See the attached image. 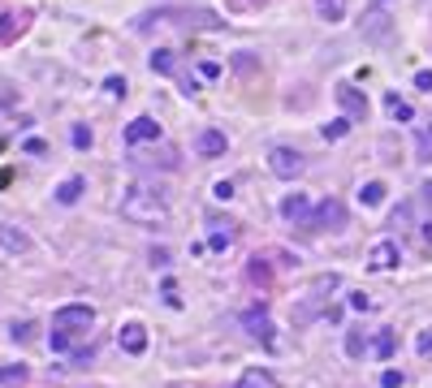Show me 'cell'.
I'll return each mask as SVG.
<instances>
[{"label": "cell", "instance_id": "obj_31", "mask_svg": "<svg viewBox=\"0 0 432 388\" xmlns=\"http://www.w3.org/2000/svg\"><path fill=\"white\" fill-rule=\"evenodd\" d=\"M69 341H74L69 332H53V336H48V345H53L57 354H65V350H69Z\"/></svg>", "mask_w": 432, "mask_h": 388}, {"label": "cell", "instance_id": "obj_15", "mask_svg": "<svg viewBox=\"0 0 432 388\" xmlns=\"http://www.w3.org/2000/svg\"><path fill=\"white\" fill-rule=\"evenodd\" d=\"M238 388H281L268 371H260V367H251V371H242V380H238Z\"/></svg>", "mask_w": 432, "mask_h": 388}, {"label": "cell", "instance_id": "obj_35", "mask_svg": "<svg viewBox=\"0 0 432 388\" xmlns=\"http://www.w3.org/2000/svg\"><path fill=\"white\" fill-rule=\"evenodd\" d=\"M212 194L225 203V199H234V186H230V181H216V186H212Z\"/></svg>", "mask_w": 432, "mask_h": 388}, {"label": "cell", "instance_id": "obj_30", "mask_svg": "<svg viewBox=\"0 0 432 388\" xmlns=\"http://www.w3.org/2000/svg\"><path fill=\"white\" fill-rule=\"evenodd\" d=\"M69 138H74V147L83 151V147H91V129H87V125H74V134H69Z\"/></svg>", "mask_w": 432, "mask_h": 388}, {"label": "cell", "instance_id": "obj_38", "mask_svg": "<svg viewBox=\"0 0 432 388\" xmlns=\"http://www.w3.org/2000/svg\"><path fill=\"white\" fill-rule=\"evenodd\" d=\"M415 87H419V91H432V69H419V73H415Z\"/></svg>", "mask_w": 432, "mask_h": 388}, {"label": "cell", "instance_id": "obj_16", "mask_svg": "<svg viewBox=\"0 0 432 388\" xmlns=\"http://www.w3.org/2000/svg\"><path fill=\"white\" fill-rule=\"evenodd\" d=\"M363 31H368L372 39H385V35H389V17H385V9H372L368 22H363Z\"/></svg>", "mask_w": 432, "mask_h": 388}, {"label": "cell", "instance_id": "obj_39", "mask_svg": "<svg viewBox=\"0 0 432 388\" xmlns=\"http://www.w3.org/2000/svg\"><path fill=\"white\" fill-rule=\"evenodd\" d=\"M27 151H31V155H43V151H48V143H43V138H27Z\"/></svg>", "mask_w": 432, "mask_h": 388}, {"label": "cell", "instance_id": "obj_2", "mask_svg": "<svg viewBox=\"0 0 432 388\" xmlns=\"http://www.w3.org/2000/svg\"><path fill=\"white\" fill-rule=\"evenodd\" d=\"M221 26V17L216 13H208V9H156V13H147V17H139V31H151V26Z\"/></svg>", "mask_w": 432, "mask_h": 388}, {"label": "cell", "instance_id": "obj_43", "mask_svg": "<svg viewBox=\"0 0 432 388\" xmlns=\"http://www.w3.org/2000/svg\"><path fill=\"white\" fill-rule=\"evenodd\" d=\"M380 5H385V0H380Z\"/></svg>", "mask_w": 432, "mask_h": 388}, {"label": "cell", "instance_id": "obj_4", "mask_svg": "<svg viewBox=\"0 0 432 388\" xmlns=\"http://www.w3.org/2000/svg\"><path fill=\"white\" fill-rule=\"evenodd\" d=\"M307 229H328V233L346 229V207H342L337 199H320V203L312 207V220H307Z\"/></svg>", "mask_w": 432, "mask_h": 388}, {"label": "cell", "instance_id": "obj_41", "mask_svg": "<svg viewBox=\"0 0 432 388\" xmlns=\"http://www.w3.org/2000/svg\"><path fill=\"white\" fill-rule=\"evenodd\" d=\"M424 199H428V203H432V181H428V186H424Z\"/></svg>", "mask_w": 432, "mask_h": 388}, {"label": "cell", "instance_id": "obj_3", "mask_svg": "<svg viewBox=\"0 0 432 388\" xmlns=\"http://www.w3.org/2000/svg\"><path fill=\"white\" fill-rule=\"evenodd\" d=\"M91 324H95V310L87 302H69L53 315V332H69V336H83Z\"/></svg>", "mask_w": 432, "mask_h": 388}, {"label": "cell", "instance_id": "obj_23", "mask_svg": "<svg viewBox=\"0 0 432 388\" xmlns=\"http://www.w3.org/2000/svg\"><path fill=\"white\" fill-rule=\"evenodd\" d=\"M18 31H22V22H18L13 13H0V43H9V39H18Z\"/></svg>", "mask_w": 432, "mask_h": 388}, {"label": "cell", "instance_id": "obj_13", "mask_svg": "<svg viewBox=\"0 0 432 388\" xmlns=\"http://www.w3.org/2000/svg\"><path fill=\"white\" fill-rule=\"evenodd\" d=\"M225 147H230V143H225L221 129H203V134L195 138V151H199V155H208V160H212V155H225Z\"/></svg>", "mask_w": 432, "mask_h": 388}, {"label": "cell", "instance_id": "obj_28", "mask_svg": "<svg viewBox=\"0 0 432 388\" xmlns=\"http://www.w3.org/2000/svg\"><path fill=\"white\" fill-rule=\"evenodd\" d=\"M393 229H411V203H402L398 212H393V220H389Z\"/></svg>", "mask_w": 432, "mask_h": 388}, {"label": "cell", "instance_id": "obj_21", "mask_svg": "<svg viewBox=\"0 0 432 388\" xmlns=\"http://www.w3.org/2000/svg\"><path fill=\"white\" fill-rule=\"evenodd\" d=\"M346 134H350V117H333V121L324 125V138H328V143H337V138H346Z\"/></svg>", "mask_w": 432, "mask_h": 388}, {"label": "cell", "instance_id": "obj_42", "mask_svg": "<svg viewBox=\"0 0 432 388\" xmlns=\"http://www.w3.org/2000/svg\"><path fill=\"white\" fill-rule=\"evenodd\" d=\"M0 375H5V367H0Z\"/></svg>", "mask_w": 432, "mask_h": 388}, {"label": "cell", "instance_id": "obj_40", "mask_svg": "<svg viewBox=\"0 0 432 388\" xmlns=\"http://www.w3.org/2000/svg\"><path fill=\"white\" fill-rule=\"evenodd\" d=\"M419 238H424V246H432V220H428V224H419Z\"/></svg>", "mask_w": 432, "mask_h": 388}, {"label": "cell", "instance_id": "obj_10", "mask_svg": "<svg viewBox=\"0 0 432 388\" xmlns=\"http://www.w3.org/2000/svg\"><path fill=\"white\" fill-rule=\"evenodd\" d=\"M281 216L307 229V220H312V199H307V194H286V199H281Z\"/></svg>", "mask_w": 432, "mask_h": 388}, {"label": "cell", "instance_id": "obj_5", "mask_svg": "<svg viewBox=\"0 0 432 388\" xmlns=\"http://www.w3.org/2000/svg\"><path fill=\"white\" fill-rule=\"evenodd\" d=\"M268 173L272 177H281V181H294L302 173V155L294 147H272L268 151Z\"/></svg>", "mask_w": 432, "mask_h": 388}, {"label": "cell", "instance_id": "obj_11", "mask_svg": "<svg viewBox=\"0 0 432 388\" xmlns=\"http://www.w3.org/2000/svg\"><path fill=\"white\" fill-rule=\"evenodd\" d=\"M117 345H121L125 354H134V358H139V354L147 350V328H143V324H125V328L117 332Z\"/></svg>", "mask_w": 432, "mask_h": 388}, {"label": "cell", "instance_id": "obj_6", "mask_svg": "<svg viewBox=\"0 0 432 388\" xmlns=\"http://www.w3.org/2000/svg\"><path fill=\"white\" fill-rule=\"evenodd\" d=\"M242 328L256 336V341H264L268 350L277 345V328H272V319H268V310L264 306H251V310H242Z\"/></svg>", "mask_w": 432, "mask_h": 388}, {"label": "cell", "instance_id": "obj_17", "mask_svg": "<svg viewBox=\"0 0 432 388\" xmlns=\"http://www.w3.org/2000/svg\"><path fill=\"white\" fill-rule=\"evenodd\" d=\"M385 113H389L393 121H411V117H415V113H411V103L398 99V91H389V95H385Z\"/></svg>", "mask_w": 432, "mask_h": 388}, {"label": "cell", "instance_id": "obj_1", "mask_svg": "<svg viewBox=\"0 0 432 388\" xmlns=\"http://www.w3.org/2000/svg\"><path fill=\"white\" fill-rule=\"evenodd\" d=\"M121 216L130 220V224H165V220H169L165 190H160V186H143V181H134V186L121 194Z\"/></svg>", "mask_w": 432, "mask_h": 388}, {"label": "cell", "instance_id": "obj_7", "mask_svg": "<svg viewBox=\"0 0 432 388\" xmlns=\"http://www.w3.org/2000/svg\"><path fill=\"white\" fill-rule=\"evenodd\" d=\"M398 264H402V250H398V242H393V238L376 242V246H372V254H368V268H372V272H389V268H398Z\"/></svg>", "mask_w": 432, "mask_h": 388}, {"label": "cell", "instance_id": "obj_22", "mask_svg": "<svg viewBox=\"0 0 432 388\" xmlns=\"http://www.w3.org/2000/svg\"><path fill=\"white\" fill-rule=\"evenodd\" d=\"M359 199H363L368 207H380V203H385V186H380V181H368V186L359 190Z\"/></svg>", "mask_w": 432, "mask_h": 388}, {"label": "cell", "instance_id": "obj_29", "mask_svg": "<svg viewBox=\"0 0 432 388\" xmlns=\"http://www.w3.org/2000/svg\"><path fill=\"white\" fill-rule=\"evenodd\" d=\"M22 380H27V367H22V362L18 367H5V375H0V384H22Z\"/></svg>", "mask_w": 432, "mask_h": 388}, {"label": "cell", "instance_id": "obj_9", "mask_svg": "<svg viewBox=\"0 0 432 388\" xmlns=\"http://www.w3.org/2000/svg\"><path fill=\"white\" fill-rule=\"evenodd\" d=\"M31 250V238L22 229H13V224H0V254L5 259H18V254H27Z\"/></svg>", "mask_w": 432, "mask_h": 388}, {"label": "cell", "instance_id": "obj_33", "mask_svg": "<svg viewBox=\"0 0 432 388\" xmlns=\"http://www.w3.org/2000/svg\"><path fill=\"white\" fill-rule=\"evenodd\" d=\"M380 388H402V371H385L380 375Z\"/></svg>", "mask_w": 432, "mask_h": 388}, {"label": "cell", "instance_id": "obj_27", "mask_svg": "<svg viewBox=\"0 0 432 388\" xmlns=\"http://www.w3.org/2000/svg\"><path fill=\"white\" fill-rule=\"evenodd\" d=\"M363 350H368V341H363L359 332H350V336H346V354H350V358H359Z\"/></svg>", "mask_w": 432, "mask_h": 388}, {"label": "cell", "instance_id": "obj_25", "mask_svg": "<svg viewBox=\"0 0 432 388\" xmlns=\"http://www.w3.org/2000/svg\"><path fill=\"white\" fill-rule=\"evenodd\" d=\"M9 336H13V341H22V345H27L31 336H35V324H31V319H22V324L13 319V324H9Z\"/></svg>", "mask_w": 432, "mask_h": 388}, {"label": "cell", "instance_id": "obj_18", "mask_svg": "<svg viewBox=\"0 0 432 388\" xmlns=\"http://www.w3.org/2000/svg\"><path fill=\"white\" fill-rule=\"evenodd\" d=\"M368 350H372L376 358H389V354L398 350V336H393V332H376V336H372V345H368Z\"/></svg>", "mask_w": 432, "mask_h": 388}, {"label": "cell", "instance_id": "obj_37", "mask_svg": "<svg viewBox=\"0 0 432 388\" xmlns=\"http://www.w3.org/2000/svg\"><path fill=\"white\" fill-rule=\"evenodd\" d=\"M350 306H354V310H372V298H368V294H350Z\"/></svg>", "mask_w": 432, "mask_h": 388}, {"label": "cell", "instance_id": "obj_8", "mask_svg": "<svg viewBox=\"0 0 432 388\" xmlns=\"http://www.w3.org/2000/svg\"><path fill=\"white\" fill-rule=\"evenodd\" d=\"M156 138H160L156 117H134L130 125H125V143H130V147H139V143H156Z\"/></svg>", "mask_w": 432, "mask_h": 388}, {"label": "cell", "instance_id": "obj_32", "mask_svg": "<svg viewBox=\"0 0 432 388\" xmlns=\"http://www.w3.org/2000/svg\"><path fill=\"white\" fill-rule=\"evenodd\" d=\"M104 91H109L113 99H125V78H109V82H104Z\"/></svg>", "mask_w": 432, "mask_h": 388}, {"label": "cell", "instance_id": "obj_20", "mask_svg": "<svg viewBox=\"0 0 432 388\" xmlns=\"http://www.w3.org/2000/svg\"><path fill=\"white\" fill-rule=\"evenodd\" d=\"M151 69H156V73H173V69H177L173 48H156V52H151Z\"/></svg>", "mask_w": 432, "mask_h": 388}, {"label": "cell", "instance_id": "obj_24", "mask_svg": "<svg viewBox=\"0 0 432 388\" xmlns=\"http://www.w3.org/2000/svg\"><path fill=\"white\" fill-rule=\"evenodd\" d=\"M212 229H216V233L208 238V246H212V250H230V246H234V224L225 229V233H221V224H212Z\"/></svg>", "mask_w": 432, "mask_h": 388}, {"label": "cell", "instance_id": "obj_34", "mask_svg": "<svg viewBox=\"0 0 432 388\" xmlns=\"http://www.w3.org/2000/svg\"><path fill=\"white\" fill-rule=\"evenodd\" d=\"M415 350H419L424 358L432 354V328H428V332H419V341H415Z\"/></svg>", "mask_w": 432, "mask_h": 388}, {"label": "cell", "instance_id": "obj_12", "mask_svg": "<svg viewBox=\"0 0 432 388\" xmlns=\"http://www.w3.org/2000/svg\"><path fill=\"white\" fill-rule=\"evenodd\" d=\"M333 95H337V103H342V108H346L350 117H368V99H363L359 91H354L350 82H342V87H337Z\"/></svg>", "mask_w": 432, "mask_h": 388}, {"label": "cell", "instance_id": "obj_36", "mask_svg": "<svg viewBox=\"0 0 432 388\" xmlns=\"http://www.w3.org/2000/svg\"><path fill=\"white\" fill-rule=\"evenodd\" d=\"M165 302H169V306H182V298H177V285H173V280H165Z\"/></svg>", "mask_w": 432, "mask_h": 388}, {"label": "cell", "instance_id": "obj_14", "mask_svg": "<svg viewBox=\"0 0 432 388\" xmlns=\"http://www.w3.org/2000/svg\"><path fill=\"white\" fill-rule=\"evenodd\" d=\"M83 190H87V177H65L61 186H57V203H61V207H74V203L83 199Z\"/></svg>", "mask_w": 432, "mask_h": 388}, {"label": "cell", "instance_id": "obj_26", "mask_svg": "<svg viewBox=\"0 0 432 388\" xmlns=\"http://www.w3.org/2000/svg\"><path fill=\"white\" fill-rule=\"evenodd\" d=\"M415 147H419V160H432V129H419Z\"/></svg>", "mask_w": 432, "mask_h": 388}, {"label": "cell", "instance_id": "obj_19", "mask_svg": "<svg viewBox=\"0 0 432 388\" xmlns=\"http://www.w3.org/2000/svg\"><path fill=\"white\" fill-rule=\"evenodd\" d=\"M316 13L324 22H342L346 17V0H316Z\"/></svg>", "mask_w": 432, "mask_h": 388}]
</instances>
